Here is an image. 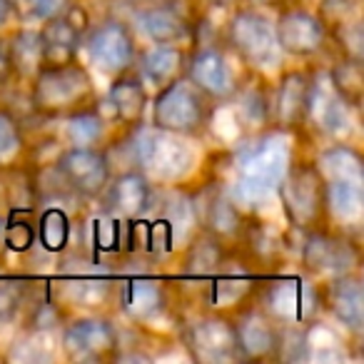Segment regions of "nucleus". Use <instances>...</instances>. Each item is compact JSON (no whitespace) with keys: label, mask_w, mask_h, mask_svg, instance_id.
I'll return each mask as SVG.
<instances>
[{"label":"nucleus","mask_w":364,"mask_h":364,"mask_svg":"<svg viewBox=\"0 0 364 364\" xmlns=\"http://www.w3.org/2000/svg\"><path fill=\"white\" fill-rule=\"evenodd\" d=\"M8 255H31L36 250V213H6Z\"/></svg>","instance_id":"obj_38"},{"label":"nucleus","mask_w":364,"mask_h":364,"mask_svg":"<svg viewBox=\"0 0 364 364\" xmlns=\"http://www.w3.org/2000/svg\"><path fill=\"white\" fill-rule=\"evenodd\" d=\"M135 3H172V0H135Z\"/></svg>","instance_id":"obj_46"},{"label":"nucleus","mask_w":364,"mask_h":364,"mask_svg":"<svg viewBox=\"0 0 364 364\" xmlns=\"http://www.w3.org/2000/svg\"><path fill=\"white\" fill-rule=\"evenodd\" d=\"M75 245V215L65 203H41L36 208V250L58 257Z\"/></svg>","instance_id":"obj_28"},{"label":"nucleus","mask_w":364,"mask_h":364,"mask_svg":"<svg viewBox=\"0 0 364 364\" xmlns=\"http://www.w3.org/2000/svg\"><path fill=\"white\" fill-rule=\"evenodd\" d=\"M132 31L147 43H170V46H193L198 38L200 16L188 6V0L172 3H137L130 21Z\"/></svg>","instance_id":"obj_17"},{"label":"nucleus","mask_w":364,"mask_h":364,"mask_svg":"<svg viewBox=\"0 0 364 364\" xmlns=\"http://www.w3.org/2000/svg\"><path fill=\"white\" fill-rule=\"evenodd\" d=\"M299 272L324 282L347 272L362 269V252H359L357 235H347L329 225L299 235L297 245Z\"/></svg>","instance_id":"obj_10"},{"label":"nucleus","mask_w":364,"mask_h":364,"mask_svg":"<svg viewBox=\"0 0 364 364\" xmlns=\"http://www.w3.org/2000/svg\"><path fill=\"white\" fill-rule=\"evenodd\" d=\"M247 3H252V6H257V8H262V11L277 13L279 8L289 6V3H294V0H247Z\"/></svg>","instance_id":"obj_42"},{"label":"nucleus","mask_w":364,"mask_h":364,"mask_svg":"<svg viewBox=\"0 0 364 364\" xmlns=\"http://www.w3.org/2000/svg\"><path fill=\"white\" fill-rule=\"evenodd\" d=\"M188 46H170V43H162L155 46L150 43V48H140L135 58V68L142 82H145L147 90H160L167 82L177 80L180 75H185V63H188Z\"/></svg>","instance_id":"obj_27"},{"label":"nucleus","mask_w":364,"mask_h":364,"mask_svg":"<svg viewBox=\"0 0 364 364\" xmlns=\"http://www.w3.org/2000/svg\"><path fill=\"white\" fill-rule=\"evenodd\" d=\"M247 73V68L228 50L223 41H198L188 50L185 77L215 105H228Z\"/></svg>","instance_id":"obj_9"},{"label":"nucleus","mask_w":364,"mask_h":364,"mask_svg":"<svg viewBox=\"0 0 364 364\" xmlns=\"http://www.w3.org/2000/svg\"><path fill=\"white\" fill-rule=\"evenodd\" d=\"M8 53H11L13 73H16V82H31L33 75L43 68V43L38 26H28L21 23L18 28L6 33Z\"/></svg>","instance_id":"obj_32"},{"label":"nucleus","mask_w":364,"mask_h":364,"mask_svg":"<svg viewBox=\"0 0 364 364\" xmlns=\"http://www.w3.org/2000/svg\"><path fill=\"white\" fill-rule=\"evenodd\" d=\"M235 110V120L245 135L272 127V80L262 73H247L240 90L228 102Z\"/></svg>","instance_id":"obj_26"},{"label":"nucleus","mask_w":364,"mask_h":364,"mask_svg":"<svg viewBox=\"0 0 364 364\" xmlns=\"http://www.w3.org/2000/svg\"><path fill=\"white\" fill-rule=\"evenodd\" d=\"M235 327L240 362H277L279 324L255 302H247L230 314Z\"/></svg>","instance_id":"obj_23"},{"label":"nucleus","mask_w":364,"mask_h":364,"mask_svg":"<svg viewBox=\"0 0 364 364\" xmlns=\"http://www.w3.org/2000/svg\"><path fill=\"white\" fill-rule=\"evenodd\" d=\"M31 160V140L26 122L13 107L0 102V172L16 170Z\"/></svg>","instance_id":"obj_33"},{"label":"nucleus","mask_w":364,"mask_h":364,"mask_svg":"<svg viewBox=\"0 0 364 364\" xmlns=\"http://www.w3.org/2000/svg\"><path fill=\"white\" fill-rule=\"evenodd\" d=\"M6 228H8V215L0 213V267L8 259V247H6Z\"/></svg>","instance_id":"obj_43"},{"label":"nucleus","mask_w":364,"mask_h":364,"mask_svg":"<svg viewBox=\"0 0 364 364\" xmlns=\"http://www.w3.org/2000/svg\"><path fill=\"white\" fill-rule=\"evenodd\" d=\"M36 274H6L0 277V329L16 327L26 307L31 282Z\"/></svg>","instance_id":"obj_35"},{"label":"nucleus","mask_w":364,"mask_h":364,"mask_svg":"<svg viewBox=\"0 0 364 364\" xmlns=\"http://www.w3.org/2000/svg\"><path fill=\"white\" fill-rule=\"evenodd\" d=\"M58 349L68 362H115L120 349V327L112 314H68L58 329Z\"/></svg>","instance_id":"obj_12"},{"label":"nucleus","mask_w":364,"mask_h":364,"mask_svg":"<svg viewBox=\"0 0 364 364\" xmlns=\"http://www.w3.org/2000/svg\"><path fill=\"white\" fill-rule=\"evenodd\" d=\"M228 50L242 63L247 70L274 75L284 65V53L279 50L274 18L269 11L257 6H237L230 11L223 23V38Z\"/></svg>","instance_id":"obj_5"},{"label":"nucleus","mask_w":364,"mask_h":364,"mask_svg":"<svg viewBox=\"0 0 364 364\" xmlns=\"http://www.w3.org/2000/svg\"><path fill=\"white\" fill-rule=\"evenodd\" d=\"M357 112L327 77V70L312 68V87H309L307 120H304V135L319 145L329 142H352L357 130Z\"/></svg>","instance_id":"obj_13"},{"label":"nucleus","mask_w":364,"mask_h":364,"mask_svg":"<svg viewBox=\"0 0 364 364\" xmlns=\"http://www.w3.org/2000/svg\"><path fill=\"white\" fill-rule=\"evenodd\" d=\"M132 162L155 188H185L200 172V152L193 137L157 130L142 122L130 130Z\"/></svg>","instance_id":"obj_3"},{"label":"nucleus","mask_w":364,"mask_h":364,"mask_svg":"<svg viewBox=\"0 0 364 364\" xmlns=\"http://www.w3.org/2000/svg\"><path fill=\"white\" fill-rule=\"evenodd\" d=\"M205 3H210V6H225L228 0H205Z\"/></svg>","instance_id":"obj_45"},{"label":"nucleus","mask_w":364,"mask_h":364,"mask_svg":"<svg viewBox=\"0 0 364 364\" xmlns=\"http://www.w3.org/2000/svg\"><path fill=\"white\" fill-rule=\"evenodd\" d=\"M314 165H317L319 175L324 182L344 180V182H357L364 185V162L359 155L354 142H329V145H319V150L312 155Z\"/></svg>","instance_id":"obj_31"},{"label":"nucleus","mask_w":364,"mask_h":364,"mask_svg":"<svg viewBox=\"0 0 364 364\" xmlns=\"http://www.w3.org/2000/svg\"><path fill=\"white\" fill-rule=\"evenodd\" d=\"M324 215L329 228L359 235L364 220V185L344 180L324 182Z\"/></svg>","instance_id":"obj_29"},{"label":"nucleus","mask_w":364,"mask_h":364,"mask_svg":"<svg viewBox=\"0 0 364 364\" xmlns=\"http://www.w3.org/2000/svg\"><path fill=\"white\" fill-rule=\"evenodd\" d=\"M112 135V125L95 110V105L82 107L77 112L58 120V140L60 147H105Z\"/></svg>","instance_id":"obj_30"},{"label":"nucleus","mask_w":364,"mask_h":364,"mask_svg":"<svg viewBox=\"0 0 364 364\" xmlns=\"http://www.w3.org/2000/svg\"><path fill=\"white\" fill-rule=\"evenodd\" d=\"M97 97L92 70L80 60L46 63L28 82V102L41 120L58 122L60 117L90 107Z\"/></svg>","instance_id":"obj_4"},{"label":"nucleus","mask_w":364,"mask_h":364,"mask_svg":"<svg viewBox=\"0 0 364 364\" xmlns=\"http://www.w3.org/2000/svg\"><path fill=\"white\" fill-rule=\"evenodd\" d=\"M177 337L188 357L200 364L240 362L237 342H235L232 317L215 309H200L188 319H180Z\"/></svg>","instance_id":"obj_14"},{"label":"nucleus","mask_w":364,"mask_h":364,"mask_svg":"<svg viewBox=\"0 0 364 364\" xmlns=\"http://www.w3.org/2000/svg\"><path fill=\"white\" fill-rule=\"evenodd\" d=\"M73 0H16L18 21L28 26H41V23L58 18L68 11Z\"/></svg>","instance_id":"obj_39"},{"label":"nucleus","mask_w":364,"mask_h":364,"mask_svg":"<svg viewBox=\"0 0 364 364\" xmlns=\"http://www.w3.org/2000/svg\"><path fill=\"white\" fill-rule=\"evenodd\" d=\"M324 319L342 329L354 344L364 334V284L359 272H347L339 277L319 282Z\"/></svg>","instance_id":"obj_22"},{"label":"nucleus","mask_w":364,"mask_h":364,"mask_svg":"<svg viewBox=\"0 0 364 364\" xmlns=\"http://www.w3.org/2000/svg\"><path fill=\"white\" fill-rule=\"evenodd\" d=\"M180 292L170 274L157 269H135V272L117 274L115 284V307L125 319L127 327L147 334V337H162V334L177 332L180 324Z\"/></svg>","instance_id":"obj_2"},{"label":"nucleus","mask_w":364,"mask_h":364,"mask_svg":"<svg viewBox=\"0 0 364 364\" xmlns=\"http://www.w3.org/2000/svg\"><path fill=\"white\" fill-rule=\"evenodd\" d=\"M43 43V65L46 63H68L80 58L82 33L65 18V13L38 26Z\"/></svg>","instance_id":"obj_34"},{"label":"nucleus","mask_w":364,"mask_h":364,"mask_svg":"<svg viewBox=\"0 0 364 364\" xmlns=\"http://www.w3.org/2000/svg\"><path fill=\"white\" fill-rule=\"evenodd\" d=\"M274 198L284 215V223L292 232L302 235L327 225L324 215V177L319 175L309 152L292 157L287 172L274 188Z\"/></svg>","instance_id":"obj_6"},{"label":"nucleus","mask_w":364,"mask_h":364,"mask_svg":"<svg viewBox=\"0 0 364 364\" xmlns=\"http://www.w3.org/2000/svg\"><path fill=\"white\" fill-rule=\"evenodd\" d=\"M279 50L297 63H314L327 53V28L317 11L304 3H289L274 16Z\"/></svg>","instance_id":"obj_19"},{"label":"nucleus","mask_w":364,"mask_h":364,"mask_svg":"<svg viewBox=\"0 0 364 364\" xmlns=\"http://www.w3.org/2000/svg\"><path fill=\"white\" fill-rule=\"evenodd\" d=\"M152 92L145 87V82L137 77L135 70L120 73L110 77L105 95L95 97V110L112 125L115 132H130L140 127L147 117Z\"/></svg>","instance_id":"obj_21"},{"label":"nucleus","mask_w":364,"mask_h":364,"mask_svg":"<svg viewBox=\"0 0 364 364\" xmlns=\"http://www.w3.org/2000/svg\"><path fill=\"white\" fill-rule=\"evenodd\" d=\"M13 21H18L16 0H0V33H6Z\"/></svg>","instance_id":"obj_41"},{"label":"nucleus","mask_w":364,"mask_h":364,"mask_svg":"<svg viewBox=\"0 0 364 364\" xmlns=\"http://www.w3.org/2000/svg\"><path fill=\"white\" fill-rule=\"evenodd\" d=\"M364 60H347V58H334L332 65H327V77L332 82V87L354 107H362V90H364V73H362Z\"/></svg>","instance_id":"obj_36"},{"label":"nucleus","mask_w":364,"mask_h":364,"mask_svg":"<svg viewBox=\"0 0 364 364\" xmlns=\"http://www.w3.org/2000/svg\"><path fill=\"white\" fill-rule=\"evenodd\" d=\"M16 82V73H13L11 53H8L6 33H0V92L8 90V87Z\"/></svg>","instance_id":"obj_40"},{"label":"nucleus","mask_w":364,"mask_h":364,"mask_svg":"<svg viewBox=\"0 0 364 364\" xmlns=\"http://www.w3.org/2000/svg\"><path fill=\"white\" fill-rule=\"evenodd\" d=\"M190 203H193L198 230L218 237L228 247H237L252 215L237 208V203L225 190L223 180H208L203 185H198V188H193L190 190Z\"/></svg>","instance_id":"obj_15"},{"label":"nucleus","mask_w":364,"mask_h":364,"mask_svg":"<svg viewBox=\"0 0 364 364\" xmlns=\"http://www.w3.org/2000/svg\"><path fill=\"white\" fill-rule=\"evenodd\" d=\"M252 302L277 324H309L324 317L319 282L302 272H272L257 284Z\"/></svg>","instance_id":"obj_8"},{"label":"nucleus","mask_w":364,"mask_h":364,"mask_svg":"<svg viewBox=\"0 0 364 364\" xmlns=\"http://www.w3.org/2000/svg\"><path fill=\"white\" fill-rule=\"evenodd\" d=\"M299 142L294 135L277 127L245 135L242 142L230 152L232 177L223 180L230 198L247 215H262L269 203H277L274 188L287 172Z\"/></svg>","instance_id":"obj_1"},{"label":"nucleus","mask_w":364,"mask_h":364,"mask_svg":"<svg viewBox=\"0 0 364 364\" xmlns=\"http://www.w3.org/2000/svg\"><path fill=\"white\" fill-rule=\"evenodd\" d=\"M215 110L218 105L205 97L188 77L180 75L150 95L147 125L198 140L208 135V130L213 127Z\"/></svg>","instance_id":"obj_7"},{"label":"nucleus","mask_w":364,"mask_h":364,"mask_svg":"<svg viewBox=\"0 0 364 364\" xmlns=\"http://www.w3.org/2000/svg\"><path fill=\"white\" fill-rule=\"evenodd\" d=\"M50 167L58 180L85 205L100 198L112 177L105 147H60Z\"/></svg>","instance_id":"obj_18"},{"label":"nucleus","mask_w":364,"mask_h":364,"mask_svg":"<svg viewBox=\"0 0 364 364\" xmlns=\"http://www.w3.org/2000/svg\"><path fill=\"white\" fill-rule=\"evenodd\" d=\"M327 50H332L337 58H347V60H364L362 16L349 18V21H342L337 26H329Z\"/></svg>","instance_id":"obj_37"},{"label":"nucleus","mask_w":364,"mask_h":364,"mask_svg":"<svg viewBox=\"0 0 364 364\" xmlns=\"http://www.w3.org/2000/svg\"><path fill=\"white\" fill-rule=\"evenodd\" d=\"M152 195H155V185L137 167H130V170L112 172L107 188L95 200V205L120 223H132L150 213Z\"/></svg>","instance_id":"obj_24"},{"label":"nucleus","mask_w":364,"mask_h":364,"mask_svg":"<svg viewBox=\"0 0 364 364\" xmlns=\"http://www.w3.org/2000/svg\"><path fill=\"white\" fill-rule=\"evenodd\" d=\"M137 50H140L137 33L132 31L130 21L117 16L92 21L80 41V53H85L87 68L100 73L107 80L132 70Z\"/></svg>","instance_id":"obj_11"},{"label":"nucleus","mask_w":364,"mask_h":364,"mask_svg":"<svg viewBox=\"0 0 364 364\" xmlns=\"http://www.w3.org/2000/svg\"><path fill=\"white\" fill-rule=\"evenodd\" d=\"M274 75L277 77L272 82V127L302 140L312 87V63L282 65Z\"/></svg>","instance_id":"obj_20"},{"label":"nucleus","mask_w":364,"mask_h":364,"mask_svg":"<svg viewBox=\"0 0 364 364\" xmlns=\"http://www.w3.org/2000/svg\"><path fill=\"white\" fill-rule=\"evenodd\" d=\"M8 198H6V172H0V213H6Z\"/></svg>","instance_id":"obj_44"},{"label":"nucleus","mask_w":364,"mask_h":364,"mask_svg":"<svg viewBox=\"0 0 364 364\" xmlns=\"http://www.w3.org/2000/svg\"><path fill=\"white\" fill-rule=\"evenodd\" d=\"M230 247L220 242L218 237L195 230L188 237V242L177 250V255L170 259L175 264L170 277L177 279H193V282H205V279L215 277L223 269L225 257H228Z\"/></svg>","instance_id":"obj_25"},{"label":"nucleus","mask_w":364,"mask_h":364,"mask_svg":"<svg viewBox=\"0 0 364 364\" xmlns=\"http://www.w3.org/2000/svg\"><path fill=\"white\" fill-rule=\"evenodd\" d=\"M115 272H55L48 277V292L65 314H112Z\"/></svg>","instance_id":"obj_16"}]
</instances>
